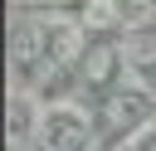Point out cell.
I'll return each instance as SVG.
<instances>
[{
  "instance_id": "6da1fadb",
  "label": "cell",
  "mask_w": 156,
  "mask_h": 151,
  "mask_svg": "<svg viewBox=\"0 0 156 151\" xmlns=\"http://www.w3.org/2000/svg\"><path fill=\"white\" fill-rule=\"evenodd\" d=\"M88 117L78 112V107H68V102H54L44 117H39V127H34V151H88Z\"/></svg>"
}]
</instances>
